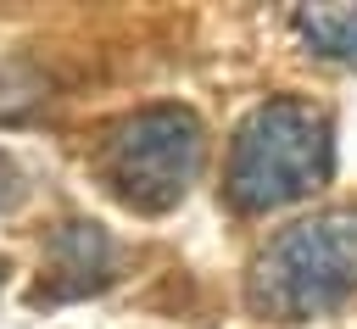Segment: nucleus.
Here are the masks:
<instances>
[{
  "mask_svg": "<svg viewBox=\"0 0 357 329\" xmlns=\"http://www.w3.org/2000/svg\"><path fill=\"white\" fill-rule=\"evenodd\" d=\"M329 167H335L329 117L301 95H273L240 123L229 145L223 195L240 212H279L324 190Z\"/></svg>",
  "mask_w": 357,
  "mask_h": 329,
  "instance_id": "1",
  "label": "nucleus"
},
{
  "mask_svg": "<svg viewBox=\"0 0 357 329\" xmlns=\"http://www.w3.org/2000/svg\"><path fill=\"white\" fill-rule=\"evenodd\" d=\"M357 290V206H324L279 229L251 262L245 301L262 318H312Z\"/></svg>",
  "mask_w": 357,
  "mask_h": 329,
  "instance_id": "2",
  "label": "nucleus"
},
{
  "mask_svg": "<svg viewBox=\"0 0 357 329\" xmlns=\"http://www.w3.org/2000/svg\"><path fill=\"white\" fill-rule=\"evenodd\" d=\"M206 162V128L190 106H145L106 128L100 139V178L134 212H167L190 195Z\"/></svg>",
  "mask_w": 357,
  "mask_h": 329,
  "instance_id": "3",
  "label": "nucleus"
},
{
  "mask_svg": "<svg viewBox=\"0 0 357 329\" xmlns=\"http://www.w3.org/2000/svg\"><path fill=\"white\" fill-rule=\"evenodd\" d=\"M50 262L56 273H67V296L78 290H100L106 284V268H112V240L100 234V223H61L56 240H50Z\"/></svg>",
  "mask_w": 357,
  "mask_h": 329,
  "instance_id": "4",
  "label": "nucleus"
},
{
  "mask_svg": "<svg viewBox=\"0 0 357 329\" xmlns=\"http://www.w3.org/2000/svg\"><path fill=\"white\" fill-rule=\"evenodd\" d=\"M296 33L318 56L357 67V6H296Z\"/></svg>",
  "mask_w": 357,
  "mask_h": 329,
  "instance_id": "5",
  "label": "nucleus"
},
{
  "mask_svg": "<svg viewBox=\"0 0 357 329\" xmlns=\"http://www.w3.org/2000/svg\"><path fill=\"white\" fill-rule=\"evenodd\" d=\"M17 195H22V184H17V167H11L6 156H0V206H11Z\"/></svg>",
  "mask_w": 357,
  "mask_h": 329,
  "instance_id": "6",
  "label": "nucleus"
},
{
  "mask_svg": "<svg viewBox=\"0 0 357 329\" xmlns=\"http://www.w3.org/2000/svg\"><path fill=\"white\" fill-rule=\"evenodd\" d=\"M0 284H6V262H0Z\"/></svg>",
  "mask_w": 357,
  "mask_h": 329,
  "instance_id": "7",
  "label": "nucleus"
}]
</instances>
